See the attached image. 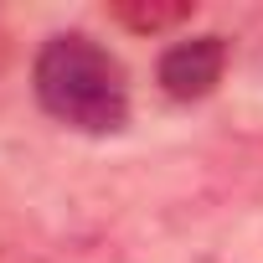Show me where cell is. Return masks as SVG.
<instances>
[{"label": "cell", "instance_id": "obj_1", "mask_svg": "<svg viewBox=\"0 0 263 263\" xmlns=\"http://www.w3.org/2000/svg\"><path fill=\"white\" fill-rule=\"evenodd\" d=\"M31 93L47 119L78 135H119L129 124V72L88 31H52L36 47Z\"/></svg>", "mask_w": 263, "mask_h": 263}, {"label": "cell", "instance_id": "obj_2", "mask_svg": "<svg viewBox=\"0 0 263 263\" xmlns=\"http://www.w3.org/2000/svg\"><path fill=\"white\" fill-rule=\"evenodd\" d=\"M227 62H232V42L217 36V31H201V36H186V42H171L155 62V83L165 98L176 103H201L217 93V83L227 78Z\"/></svg>", "mask_w": 263, "mask_h": 263}, {"label": "cell", "instance_id": "obj_3", "mask_svg": "<svg viewBox=\"0 0 263 263\" xmlns=\"http://www.w3.org/2000/svg\"><path fill=\"white\" fill-rule=\"evenodd\" d=\"M108 16L135 31V36H160V31H176L196 16L191 0H165V6H155V0H119V6H108Z\"/></svg>", "mask_w": 263, "mask_h": 263}, {"label": "cell", "instance_id": "obj_4", "mask_svg": "<svg viewBox=\"0 0 263 263\" xmlns=\"http://www.w3.org/2000/svg\"><path fill=\"white\" fill-rule=\"evenodd\" d=\"M258 26H263V21H258ZM253 67H258V72H263V36H258V42H253Z\"/></svg>", "mask_w": 263, "mask_h": 263}]
</instances>
